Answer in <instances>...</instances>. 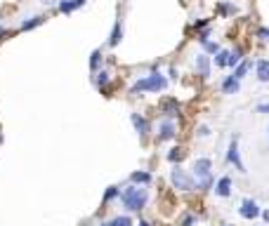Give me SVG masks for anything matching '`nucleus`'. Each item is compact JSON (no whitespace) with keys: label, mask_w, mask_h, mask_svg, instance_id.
Masks as SVG:
<instances>
[{"label":"nucleus","mask_w":269,"mask_h":226,"mask_svg":"<svg viewBox=\"0 0 269 226\" xmlns=\"http://www.w3.org/2000/svg\"><path fill=\"white\" fill-rule=\"evenodd\" d=\"M121 205L126 212H142L146 208V203H149V189L146 186H126V189L121 191Z\"/></svg>","instance_id":"f257e3e1"},{"label":"nucleus","mask_w":269,"mask_h":226,"mask_svg":"<svg viewBox=\"0 0 269 226\" xmlns=\"http://www.w3.org/2000/svg\"><path fill=\"white\" fill-rule=\"evenodd\" d=\"M168 87V78L163 75L161 71H151L137 78V80L130 85V94H144V92H151V94H158Z\"/></svg>","instance_id":"f03ea898"},{"label":"nucleus","mask_w":269,"mask_h":226,"mask_svg":"<svg viewBox=\"0 0 269 226\" xmlns=\"http://www.w3.org/2000/svg\"><path fill=\"white\" fill-rule=\"evenodd\" d=\"M170 184H172V189L179 191V193H189V191H196L194 177H191V174H189L187 170H182L179 165H172V170H170Z\"/></svg>","instance_id":"7ed1b4c3"},{"label":"nucleus","mask_w":269,"mask_h":226,"mask_svg":"<svg viewBox=\"0 0 269 226\" xmlns=\"http://www.w3.org/2000/svg\"><path fill=\"white\" fill-rule=\"evenodd\" d=\"M224 160H227L229 165H234V170H239L241 174L246 172V165H243V160H241V151H239V137L236 135L232 137V142H229V146H227Z\"/></svg>","instance_id":"20e7f679"},{"label":"nucleus","mask_w":269,"mask_h":226,"mask_svg":"<svg viewBox=\"0 0 269 226\" xmlns=\"http://www.w3.org/2000/svg\"><path fill=\"white\" fill-rule=\"evenodd\" d=\"M177 137V123L170 120V118H163L158 123V132H156V142L163 144V142H172Z\"/></svg>","instance_id":"39448f33"},{"label":"nucleus","mask_w":269,"mask_h":226,"mask_svg":"<svg viewBox=\"0 0 269 226\" xmlns=\"http://www.w3.org/2000/svg\"><path fill=\"white\" fill-rule=\"evenodd\" d=\"M239 215H241L243 219H248V222H253V219H258L262 215V208L258 205V200L253 198H243L241 200V208H239Z\"/></svg>","instance_id":"423d86ee"},{"label":"nucleus","mask_w":269,"mask_h":226,"mask_svg":"<svg viewBox=\"0 0 269 226\" xmlns=\"http://www.w3.org/2000/svg\"><path fill=\"white\" fill-rule=\"evenodd\" d=\"M161 113H163V118H170V120L179 118V113H182V104L177 101V97H165V99L161 101Z\"/></svg>","instance_id":"0eeeda50"},{"label":"nucleus","mask_w":269,"mask_h":226,"mask_svg":"<svg viewBox=\"0 0 269 226\" xmlns=\"http://www.w3.org/2000/svg\"><path fill=\"white\" fill-rule=\"evenodd\" d=\"M130 123H133L134 132L142 137V139L149 135V132H151V123H149V120H146L142 113H130Z\"/></svg>","instance_id":"6e6552de"},{"label":"nucleus","mask_w":269,"mask_h":226,"mask_svg":"<svg viewBox=\"0 0 269 226\" xmlns=\"http://www.w3.org/2000/svg\"><path fill=\"white\" fill-rule=\"evenodd\" d=\"M213 191H215L217 198H229V196H232V191H234V179L224 174V177H220V179L215 181V189H213Z\"/></svg>","instance_id":"1a4fd4ad"},{"label":"nucleus","mask_w":269,"mask_h":226,"mask_svg":"<svg viewBox=\"0 0 269 226\" xmlns=\"http://www.w3.org/2000/svg\"><path fill=\"white\" fill-rule=\"evenodd\" d=\"M210 66H213V62H210V57L206 52L194 57V69H196V73L201 78H210Z\"/></svg>","instance_id":"9d476101"},{"label":"nucleus","mask_w":269,"mask_h":226,"mask_svg":"<svg viewBox=\"0 0 269 226\" xmlns=\"http://www.w3.org/2000/svg\"><path fill=\"white\" fill-rule=\"evenodd\" d=\"M151 181H153V174L146 170H134L130 174V184H134V186H149Z\"/></svg>","instance_id":"9b49d317"},{"label":"nucleus","mask_w":269,"mask_h":226,"mask_svg":"<svg viewBox=\"0 0 269 226\" xmlns=\"http://www.w3.org/2000/svg\"><path fill=\"white\" fill-rule=\"evenodd\" d=\"M220 87H222V94H239L241 92V80L234 78V75H227Z\"/></svg>","instance_id":"f8f14e48"},{"label":"nucleus","mask_w":269,"mask_h":226,"mask_svg":"<svg viewBox=\"0 0 269 226\" xmlns=\"http://www.w3.org/2000/svg\"><path fill=\"white\" fill-rule=\"evenodd\" d=\"M88 0H59V12L62 14H71V12H76V9H81L83 5H85Z\"/></svg>","instance_id":"ddd939ff"},{"label":"nucleus","mask_w":269,"mask_h":226,"mask_svg":"<svg viewBox=\"0 0 269 226\" xmlns=\"http://www.w3.org/2000/svg\"><path fill=\"white\" fill-rule=\"evenodd\" d=\"M255 75L260 82H269V59H258L255 62Z\"/></svg>","instance_id":"4468645a"},{"label":"nucleus","mask_w":269,"mask_h":226,"mask_svg":"<svg viewBox=\"0 0 269 226\" xmlns=\"http://www.w3.org/2000/svg\"><path fill=\"white\" fill-rule=\"evenodd\" d=\"M236 12H239V7L234 5L232 0H220V2H217V14H220V17H234Z\"/></svg>","instance_id":"2eb2a0df"},{"label":"nucleus","mask_w":269,"mask_h":226,"mask_svg":"<svg viewBox=\"0 0 269 226\" xmlns=\"http://www.w3.org/2000/svg\"><path fill=\"white\" fill-rule=\"evenodd\" d=\"M102 226H134V224H133V217L130 215H116V217L102 222Z\"/></svg>","instance_id":"dca6fc26"},{"label":"nucleus","mask_w":269,"mask_h":226,"mask_svg":"<svg viewBox=\"0 0 269 226\" xmlns=\"http://www.w3.org/2000/svg\"><path fill=\"white\" fill-rule=\"evenodd\" d=\"M109 82H111V73H109V71H97V73H95V85H97L102 92H107Z\"/></svg>","instance_id":"f3484780"},{"label":"nucleus","mask_w":269,"mask_h":226,"mask_svg":"<svg viewBox=\"0 0 269 226\" xmlns=\"http://www.w3.org/2000/svg\"><path fill=\"white\" fill-rule=\"evenodd\" d=\"M253 69V62L251 59H243L241 64H239V66H236V69H234V78H239V80H243V78H246V75H248V71H251Z\"/></svg>","instance_id":"a211bd4d"},{"label":"nucleus","mask_w":269,"mask_h":226,"mask_svg":"<svg viewBox=\"0 0 269 226\" xmlns=\"http://www.w3.org/2000/svg\"><path fill=\"white\" fill-rule=\"evenodd\" d=\"M121 40H123V26H121V21H116L111 28V36H109V47H116Z\"/></svg>","instance_id":"6ab92c4d"},{"label":"nucleus","mask_w":269,"mask_h":226,"mask_svg":"<svg viewBox=\"0 0 269 226\" xmlns=\"http://www.w3.org/2000/svg\"><path fill=\"white\" fill-rule=\"evenodd\" d=\"M182 158H184V149H182V146H172L170 151H168V163L179 165L182 163Z\"/></svg>","instance_id":"aec40b11"},{"label":"nucleus","mask_w":269,"mask_h":226,"mask_svg":"<svg viewBox=\"0 0 269 226\" xmlns=\"http://www.w3.org/2000/svg\"><path fill=\"white\" fill-rule=\"evenodd\" d=\"M241 62H243V50L241 47H236V50L229 52V62H227V66H229V69H236Z\"/></svg>","instance_id":"412c9836"},{"label":"nucleus","mask_w":269,"mask_h":226,"mask_svg":"<svg viewBox=\"0 0 269 226\" xmlns=\"http://www.w3.org/2000/svg\"><path fill=\"white\" fill-rule=\"evenodd\" d=\"M121 198V189L118 186H109L107 191H104V198H102V205H109L111 200H116Z\"/></svg>","instance_id":"4be33fe9"},{"label":"nucleus","mask_w":269,"mask_h":226,"mask_svg":"<svg viewBox=\"0 0 269 226\" xmlns=\"http://www.w3.org/2000/svg\"><path fill=\"white\" fill-rule=\"evenodd\" d=\"M45 21V17H28L26 21H21V31H31V28H36V26H40V24H43Z\"/></svg>","instance_id":"5701e85b"},{"label":"nucleus","mask_w":269,"mask_h":226,"mask_svg":"<svg viewBox=\"0 0 269 226\" xmlns=\"http://www.w3.org/2000/svg\"><path fill=\"white\" fill-rule=\"evenodd\" d=\"M99 66H102V50H95V52L90 55V71L97 73Z\"/></svg>","instance_id":"b1692460"},{"label":"nucleus","mask_w":269,"mask_h":226,"mask_svg":"<svg viewBox=\"0 0 269 226\" xmlns=\"http://www.w3.org/2000/svg\"><path fill=\"white\" fill-rule=\"evenodd\" d=\"M213 62H215L217 69H227V62H229V52H227V50H220Z\"/></svg>","instance_id":"393cba45"},{"label":"nucleus","mask_w":269,"mask_h":226,"mask_svg":"<svg viewBox=\"0 0 269 226\" xmlns=\"http://www.w3.org/2000/svg\"><path fill=\"white\" fill-rule=\"evenodd\" d=\"M196 222H198V217L194 212H184L182 219H179V226H196Z\"/></svg>","instance_id":"a878e982"},{"label":"nucleus","mask_w":269,"mask_h":226,"mask_svg":"<svg viewBox=\"0 0 269 226\" xmlns=\"http://www.w3.org/2000/svg\"><path fill=\"white\" fill-rule=\"evenodd\" d=\"M203 50H206V55L210 57V55H217V52H220V50H222V47H220V43H215V40H208V43H203Z\"/></svg>","instance_id":"bb28decb"},{"label":"nucleus","mask_w":269,"mask_h":226,"mask_svg":"<svg viewBox=\"0 0 269 226\" xmlns=\"http://www.w3.org/2000/svg\"><path fill=\"white\" fill-rule=\"evenodd\" d=\"M196 137H198V139H206V137H210V127H208V125H198L196 127Z\"/></svg>","instance_id":"cd10ccee"},{"label":"nucleus","mask_w":269,"mask_h":226,"mask_svg":"<svg viewBox=\"0 0 269 226\" xmlns=\"http://www.w3.org/2000/svg\"><path fill=\"white\" fill-rule=\"evenodd\" d=\"M208 26H210V19H198V21H194V28L196 31H206Z\"/></svg>","instance_id":"c85d7f7f"},{"label":"nucleus","mask_w":269,"mask_h":226,"mask_svg":"<svg viewBox=\"0 0 269 226\" xmlns=\"http://www.w3.org/2000/svg\"><path fill=\"white\" fill-rule=\"evenodd\" d=\"M255 113H262V116H269V101H262L255 106Z\"/></svg>","instance_id":"c756f323"},{"label":"nucleus","mask_w":269,"mask_h":226,"mask_svg":"<svg viewBox=\"0 0 269 226\" xmlns=\"http://www.w3.org/2000/svg\"><path fill=\"white\" fill-rule=\"evenodd\" d=\"M258 38H262V40H269V28H267V26H260V28H258Z\"/></svg>","instance_id":"7c9ffc66"},{"label":"nucleus","mask_w":269,"mask_h":226,"mask_svg":"<svg viewBox=\"0 0 269 226\" xmlns=\"http://www.w3.org/2000/svg\"><path fill=\"white\" fill-rule=\"evenodd\" d=\"M177 69H175V66H170V80H177Z\"/></svg>","instance_id":"2f4dec72"},{"label":"nucleus","mask_w":269,"mask_h":226,"mask_svg":"<svg viewBox=\"0 0 269 226\" xmlns=\"http://www.w3.org/2000/svg\"><path fill=\"white\" fill-rule=\"evenodd\" d=\"M260 217H262V219H265V222H267V224H269V210H262V215H260Z\"/></svg>","instance_id":"473e14b6"},{"label":"nucleus","mask_w":269,"mask_h":226,"mask_svg":"<svg viewBox=\"0 0 269 226\" xmlns=\"http://www.w3.org/2000/svg\"><path fill=\"white\" fill-rule=\"evenodd\" d=\"M137 226H153V224H151V222H146V219H139V224H137Z\"/></svg>","instance_id":"72a5a7b5"},{"label":"nucleus","mask_w":269,"mask_h":226,"mask_svg":"<svg viewBox=\"0 0 269 226\" xmlns=\"http://www.w3.org/2000/svg\"><path fill=\"white\" fill-rule=\"evenodd\" d=\"M5 36H7V28H2V26H0V40H2Z\"/></svg>","instance_id":"f704fd0d"},{"label":"nucleus","mask_w":269,"mask_h":226,"mask_svg":"<svg viewBox=\"0 0 269 226\" xmlns=\"http://www.w3.org/2000/svg\"><path fill=\"white\" fill-rule=\"evenodd\" d=\"M40 2H45V5H50V2H52V0H40Z\"/></svg>","instance_id":"c9c22d12"},{"label":"nucleus","mask_w":269,"mask_h":226,"mask_svg":"<svg viewBox=\"0 0 269 226\" xmlns=\"http://www.w3.org/2000/svg\"><path fill=\"white\" fill-rule=\"evenodd\" d=\"M224 226H234V224H224Z\"/></svg>","instance_id":"e433bc0d"},{"label":"nucleus","mask_w":269,"mask_h":226,"mask_svg":"<svg viewBox=\"0 0 269 226\" xmlns=\"http://www.w3.org/2000/svg\"><path fill=\"white\" fill-rule=\"evenodd\" d=\"M267 132H269V130H267Z\"/></svg>","instance_id":"4c0bfd02"},{"label":"nucleus","mask_w":269,"mask_h":226,"mask_svg":"<svg viewBox=\"0 0 269 226\" xmlns=\"http://www.w3.org/2000/svg\"><path fill=\"white\" fill-rule=\"evenodd\" d=\"M99 226H102V224H99Z\"/></svg>","instance_id":"58836bf2"}]
</instances>
